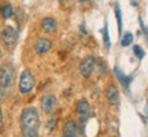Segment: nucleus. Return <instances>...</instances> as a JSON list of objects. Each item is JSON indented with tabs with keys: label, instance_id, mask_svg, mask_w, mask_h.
I'll use <instances>...</instances> for the list:
<instances>
[{
	"label": "nucleus",
	"instance_id": "f257e3e1",
	"mask_svg": "<svg viewBox=\"0 0 148 137\" xmlns=\"http://www.w3.org/2000/svg\"><path fill=\"white\" fill-rule=\"evenodd\" d=\"M40 114L36 107L23 108L19 116V127L22 137H38L40 129Z\"/></svg>",
	"mask_w": 148,
	"mask_h": 137
},
{
	"label": "nucleus",
	"instance_id": "b1692460",
	"mask_svg": "<svg viewBox=\"0 0 148 137\" xmlns=\"http://www.w3.org/2000/svg\"><path fill=\"white\" fill-rule=\"evenodd\" d=\"M63 137H77V136H70V134H63Z\"/></svg>",
	"mask_w": 148,
	"mask_h": 137
},
{
	"label": "nucleus",
	"instance_id": "f03ea898",
	"mask_svg": "<svg viewBox=\"0 0 148 137\" xmlns=\"http://www.w3.org/2000/svg\"><path fill=\"white\" fill-rule=\"evenodd\" d=\"M14 78H15L14 66L8 62L0 64V101H4L10 97L14 86Z\"/></svg>",
	"mask_w": 148,
	"mask_h": 137
},
{
	"label": "nucleus",
	"instance_id": "423d86ee",
	"mask_svg": "<svg viewBox=\"0 0 148 137\" xmlns=\"http://www.w3.org/2000/svg\"><path fill=\"white\" fill-rule=\"evenodd\" d=\"M75 111H77V115L79 116V121L81 123L88 121V118L90 116V105L88 103L86 99H79L75 104Z\"/></svg>",
	"mask_w": 148,
	"mask_h": 137
},
{
	"label": "nucleus",
	"instance_id": "a211bd4d",
	"mask_svg": "<svg viewBox=\"0 0 148 137\" xmlns=\"http://www.w3.org/2000/svg\"><path fill=\"white\" fill-rule=\"evenodd\" d=\"M133 53L136 55L137 59H143L145 56V52H144V49L140 45H133Z\"/></svg>",
	"mask_w": 148,
	"mask_h": 137
},
{
	"label": "nucleus",
	"instance_id": "0eeeda50",
	"mask_svg": "<svg viewBox=\"0 0 148 137\" xmlns=\"http://www.w3.org/2000/svg\"><path fill=\"white\" fill-rule=\"evenodd\" d=\"M40 104H41L42 112H45V114H51V112L56 108V105H58V99H56V96L55 95L47 93V95H44L41 97Z\"/></svg>",
	"mask_w": 148,
	"mask_h": 137
},
{
	"label": "nucleus",
	"instance_id": "4be33fe9",
	"mask_svg": "<svg viewBox=\"0 0 148 137\" xmlns=\"http://www.w3.org/2000/svg\"><path fill=\"white\" fill-rule=\"evenodd\" d=\"M79 30H81V33H84V34H86V29H85V23H81V26H79Z\"/></svg>",
	"mask_w": 148,
	"mask_h": 137
},
{
	"label": "nucleus",
	"instance_id": "20e7f679",
	"mask_svg": "<svg viewBox=\"0 0 148 137\" xmlns=\"http://www.w3.org/2000/svg\"><path fill=\"white\" fill-rule=\"evenodd\" d=\"M18 30L12 26H5L3 27V30L0 32V38H1V42L4 44L5 47H14L18 41Z\"/></svg>",
	"mask_w": 148,
	"mask_h": 137
},
{
	"label": "nucleus",
	"instance_id": "9b49d317",
	"mask_svg": "<svg viewBox=\"0 0 148 137\" xmlns=\"http://www.w3.org/2000/svg\"><path fill=\"white\" fill-rule=\"evenodd\" d=\"M114 74H115L116 81H118V82L123 86V89L129 90V85H130V82H132V77H130V75L127 77L126 74L123 73V71H122L118 66H115V67H114Z\"/></svg>",
	"mask_w": 148,
	"mask_h": 137
},
{
	"label": "nucleus",
	"instance_id": "f3484780",
	"mask_svg": "<svg viewBox=\"0 0 148 137\" xmlns=\"http://www.w3.org/2000/svg\"><path fill=\"white\" fill-rule=\"evenodd\" d=\"M133 42V34L130 32L125 33V34H122L121 36V45L122 47H127V45H130Z\"/></svg>",
	"mask_w": 148,
	"mask_h": 137
},
{
	"label": "nucleus",
	"instance_id": "4468645a",
	"mask_svg": "<svg viewBox=\"0 0 148 137\" xmlns=\"http://www.w3.org/2000/svg\"><path fill=\"white\" fill-rule=\"evenodd\" d=\"M114 12H115V19H116V23H118V32L122 36V11H121L119 3L114 4Z\"/></svg>",
	"mask_w": 148,
	"mask_h": 137
},
{
	"label": "nucleus",
	"instance_id": "1a4fd4ad",
	"mask_svg": "<svg viewBox=\"0 0 148 137\" xmlns=\"http://www.w3.org/2000/svg\"><path fill=\"white\" fill-rule=\"evenodd\" d=\"M40 27H41V30L44 33L52 34V33H55L56 29H58V22L55 21V18H52V16H45V18H42L41 22H40Z\"/></svg>",
	"mask_w": 148,
	"mask_h": 137
},
{
	"label": "nucleus",
	"instance_id": "7ed1b4c3",
	"mask_svg": "<svg viewBox=\"0 0 148 137\" xmlns=\"http://www.w3.org/2000/svg\"><path fill=\"white\" fill-rule=\"evenodd\" d=\"M34 85H36V79L33 73L29 68H25L19 75V82H18V89L19 93L22 95H29L33 89H34Z\"/></svg>",
	"mask_w": 148,
	"mask_h": 137
},
{
	"label": "nucleus",
	"instance_id": "6ab92c4d",
	"mask_svg": "<svg viewBox=\"0 0 148 137\" xmlns=\"http://www.w3.org/2000/svg\"><path fill=\"white\" fill-rule=\"evenodd\" d=\"M4 130V115H3V110H1V105H0V134Z\"/></svg>",
	"mask_w": 148,
	"mask_h": 137
},
{
	"label": "nucleus",
	"instance_id": "a878e982",
	"mask_svg": "<svg viewBox=\"0 0 148 137\" xmlns=\"http://www.w3.org/2000/svg\"><path fill=\"white\" fill-rule=\"evenodd\" d=\"M1 56H3V53H1V49H0V60H1Z\"/></svg>",
	"mask_w": 148,
	"mask_h": 137
},
{
	"label": "nucleus",
	"instance_id": "9d476101",
	"mask_svg": "<svg viewBox=\"0 0 148 137\" xmlns=\"http://www.w3.org/2000/svg\"><path fill=\"white\" fill-rule=\"evenodd\" d=\"M106 99L111 105H116L119 103V90L114 84H108L106 86Z\"/></svg>",
	"mask_w": 148,
	"mask_h": 137
},
{
	"label": "nucleus",
	"instance_id": "393cba45",
	"mask_svg": "<svg viewBox=\"0 0 148 137\" xmlns=\"http://www.w3.org/2000/svg\"><path fill=\"white\" fill-rule=\"evenodd\" d=\"M81 3H86V1H89V0H79Z\"/></svg>",
	"mask_w": 148,
	"mask_h": 137
},
{
	"label": "nucleus",
	"instance_id": "aec40b11",
	"mask_svg": "<svg viewBox=\"0 0 148 137\" xmlns=\"http://www.w3.org/2000/svg\"><path fill=\"white\" fill-rule=\"evenodd\" d=\"M140 25H141V29L144 30V33H145V37H147V41H148V27L144 25V22H143V19L140 18Z\"/></svg>",
	"mask_w": 148,
	"mask_h": 137
},
{
	"label": "nucleus",
	"instance_id": "39448f33",
	"mask_svg": "<svg viewBox=\"0 0 148 137\" xmlns=\"http://www.w3.org/2000/svg\"><path fill=\"white\" fill-rule=\"evenodd\" d=\"M95 60H96V58L95 56H92V55L84 56V58L81 59L79 66H78V70H79L81 77H84V78H89L90 75H92L93 70H95Z\"/></svg>",
	"mask_w": 148,
	"mask_h": 137
},
{
	"label": "nucleus",
	"instance_id": "412c9836",
	"mask_svg": "<svg viewBox=\"0 0 148 137\" xmlns=\"http://www.w3.org/2000/svg\"><path fill=\"white\" fill-rule=\"evenodd\" d=\"M55 122H56V119H55V118H51V119L48 121V126H47L48 130H51V129L55 126Z\"/></svg>",
	"mask_w": 148,
	"mask_h": 137
},
{
	"label": "nucleus",
	"instance_id": "dca6fc26",
	"mask_svg": "<svg viewBox=\"0 0 148 137\" xmlns=\"http://www.w3.org/2000/svg\"><path fill=\"white\" fill-rule=\"evenodd\" d=\"M103 42H104V48L108 51L111 47V40H110V34H108V25H107V22L104 25V27H103Z\"/></svg>",
	"mask_w": 148,
	"mask_h": 137
},
{
	"label": "nucleus",
	"instance_id": "2eb2a0df",
	"mask_svg": "<svg viewBox=\"0 0 148 137\" xmlns=\"http://www.w3.org/2000/svg\"><path fill=\"white\" fill-rule=\"evenodd\" d=\"M95 68H97V70H99V73H100L101 75L107 74V71H108V68H107V63L101 58H96V60H95Z\"/></svg>",
	"mask_w": 148,
	"mask_h": 137
},
{
	"label": "nucleus",
	"instance_id": "ddd939ff",
	"mask_svg": "<svg viewBox=\"0 0 148 137\" xmlns=\"http://www.w3.org/2000/svg\"><path fill=\"white\" fill-rule=\"evenodd\" d=\"M0 15L3 16V19H10L14 15V8L10 3H4L3 5H0Z\"/></svg>",
	"mask_w": 148,
	"mask_h": 137
},
{
	"label": "nucleus",
	"instance_id": "f8f14e48",
	"mask_svg": "<svg viewBox=\"0 0 148 137\" xmlns=\"http://www.w3.org/2000/svg\"><path fill=\"white\" fill-rule=\"evenodd\" d=\"M82 132V129L79 126L78 122L75 121H67L66 123L63 125V133L64 134H70V136H77Z\"/></svg>",
	"mask_w": 148,
	"mask_h": 137
},
{
	"label": "nucleus",
	"instance_id": "6e6552de",
	"mask_svg": "<svg viewBox=\"0 0 148 137\" xmlns=\"http://www.w3.org/2000/svg\"><path fill=\"white\" fill-rule=\"evenodd\" d=\"M51 48H52V41L49 38H45V37L37 38L34 44H33V49H34V52L37 55H44V53L49 52Z\"/></svg>",
	"mask_w": 148,
	"mask_h": 137
},
{
	"label": "nucleus",
	"instance_id": "5701e85b",
	"mask_svg": "<svg viewBox=\"0 0 148 137\" xmlns=\"http://www.w3.org/2000/svg\"><path fill=\"white\" fill-rule=\"evenodd\" d=\"M144 112H145V115H147V118H148V103H147V105H145V110H144Z\"/></svg>",
	"mask_w": 148,
	"mask_h": 137
}]
</instances>
